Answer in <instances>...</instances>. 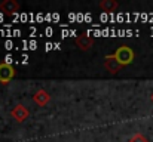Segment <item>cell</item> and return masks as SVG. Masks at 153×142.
Here are the masks:
<instances>
[{"label":"cell","mask_w":153,"mask_h":142,"mask_svg":"<svg viewBox=\"0 0 153 142\" xmlns=\"http://www.w3.org/2000/svg\"><path fill=\"white\" fill-rule=\"evenodd\" d=\"M107 59V62H105V65H107V68L110 70V71H113V73H116L117 70H119V67H120V64L114 59V56H107L105 58Z\"/></svg>","instance_id":"3"},{"label":"cell","mask_w":153,"mask_h":142,"mask_svg":"<svg viewBox=\"0 0 153 142\" xmlns=\"http://www.w3.org/2000/svg\"><path fill=\"white\" fill-rule=\"evenodd\" d=\"M45 34H46V36H52V34H53V30H52V28H46V30H45Z\"/></svg>","instance_id":"7"},{"label":"cell","mask_w":153,"mask_h":142,"mask_svg":"<svg viewBox=\"0 0 153 142\" xmlns=\"http://www.w3.org/2000/svg\"><path fill=\"white\" fill-rule=\"evenodd\" d=\"M114 59L120 64V65H126L134 59V52L131 50V47L128 46H120L116 53H114Z\"/></svg>","instance_id":"1"},{"label":"cell","mask_w":153,"mask_h":142,"mask_svg":"<svg viewBox=\"0 0 153 142\" xmlns=\"http://www.w3.org/2000/svg\"><path fill=\"white\" fill-rule=\"evenodd\" d=\"M15 76V70L12 68V65L7 64H0V82L1 83H7L9 80H12V77Z\"/></svg>","instance_id":"2"},{"label":"cell","mask_w":153,"mask_h":142,"mask_svg":"<svg viewBox=\"0 0 153 142\" xmlns=\"http://www.w3.org/2000/svg\"><path fill=\"white\" fill-rule=\"evenodd\" d=\"M6 7H9V12H15L16 3H13V1H6V3L1 4V9H6Z\"/></svg>","instance_id":"4"},{"label":"cell","mask_w":153,"mask_h":142,"mask_svg":"<svg viewBox=\"0 0 153 142\" xmlns=\"http://www.w3.org/2000/svg\"><path fill=\"white\" fill-rule=\"evenodd\" d=\"M13 61H15V59H13V56H12V55H6V56H4V64L10 65Z\"/></svg>","instance_id":"5"},{"label":"cell","mask_w":153,"mask_h":142,"mask_svg":"<svg viewBox=\"0 0 153 142\" xmlns=\"http://www.w3.org/2000/svg\"><path fill=\"white\" fill-rule=\"evenodd\" d=\"M4 47L9 50V49H12V47H13V43H12L10 40H7V42H4Z\"/></svg>","instance_id":"6"}]
</instances>
